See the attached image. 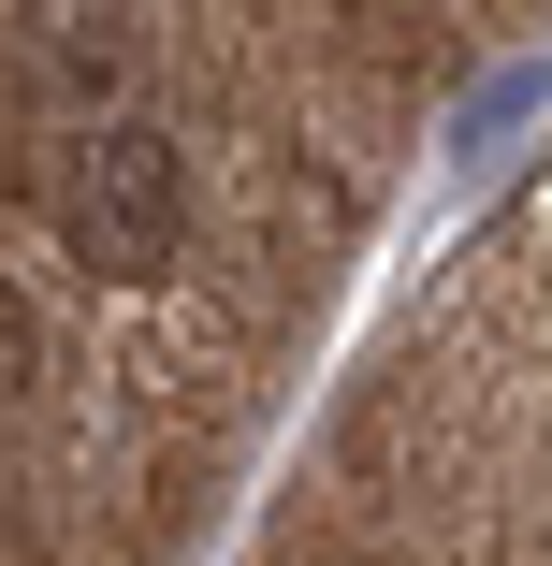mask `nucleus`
I'll use <instances>...</instances> for the list:
<instances>
[{"mask_svg": "<svg viewBox=\"0 0 552 566\" xmlns=\"http://www.w3.org/2000/svg\"><path fill=\"white\" fill-rule=\"evenodd\" d=\"M44 218H59V248L87 276H160L189 248V146L146 132V117H102L73 146V175L44 189Z\"/></svg>", "mask_w": 552, "mask_h": 566, "instance_id": "1", "label": "nucleus"}, {"mask_svg": "<svg viewBox=\"0 0 552 566\" xmlns=\"http://www.w3.org/2000/svg\"><path fill=\"white\" fill-rule=\"evenodd\" d=\"M146 44L117 0H15V87L30 102H73V117H102V102H132Z\"/></svg>", "mask_w": 552, "mask_h": 566, "instance_id": "2", "label": "nucleus"}, {"mask_svg": "<svg viewBox=\"0 0 552 566\" xmlns=\"http://www.w3.org/2000/svg\"><path fill=\"white\" fill-rule=\"evenodd\" d=\"M30 378H44V305L0 276V407H30Z\"/></svg>", "mask_w": 552, "mask_h": 566, "instance_id": "3", "label": "nucleus"}]
</instances>
